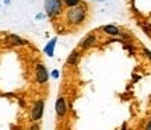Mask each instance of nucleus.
Returning <instances> with one entry per match:
<instances>
[{"label": "nucleus", "mask_w": 151, "mask_h": 130, "mask_svg": "<svg viewBox=\"0 0 151 130\" xmlns=\"http://www.w3.org/2000/svg\"><path fill=\"white\" fill-rule=\"evenodd\" d=\"M87 6L80 3L78 6L69 7L65 13V21L69 27H81L87 20Z\"/></svg>", "instance_id": "1"}, {"label": "nucleus", "mask_w": 151, "mask_h": 130, "mask_svg": "<svg viewBox=\"0 0 151 130\" xmlns=\"http://www.w3.org/2000/svg\"><path fill=\"white\" fill-rule=\"evenodd\" d=\"M43 10H45V14L49 18L55 20V18H59L63 14L65 3H63V0H45L43 1Z\"/></svg>", "instance_id": "2"}, {"label": "nucleus", "mask_w": 151, "mask_h": 130, "mask_svg": "<svg viewBox=\"0 0 151 130\" xmlns=\"http://www.w3.org/2000/svg\"><path fill=\"white\" fill-rule=\"evenodd\" d=\"M55 111H56V116H58L59 119L66 118V115L69 112V103H67L66 97L59 95V98H58L56 102H55Z\"/></svg>", "instance_id": "3"}, {"label": "nucleus", "mask_w": 151, "mask_h": 130, "mask_svg": "<svg viewBox=\"0 0 151 130\" xmlns=\"http://www.w3.org/2000/svg\"><path fill=\"white\" fill-rule=\"evenodd\" d=\"M43 111H45V101L43 99L35 101L32 103V108H31V120L39 122L43 116Z\"/></svg>", "instance_id": "4"}, {"label": "nucleus", "mask_w": 151, "mask_h": 130, "mask_svg": "<svg viewBox=\"0 0 151 130\" xmlns=\"http://www.w3.org/2000/svg\"><path fill=\"white\" fill-rule=\"evenodd\" d=\"M35 80L38 84H46L49 80V73L42 63H37L35 67Z\"/></svg>", "instance_id": "5"}, {"label": "nucleus", "mask_w": 151, "mask_h": 130, "mask_svg": "<svg viewBox=\"0 0 151 130\" xmlns=\"http://www.w3.org/2000/svg\"><path fill=\"white\" fill-rule=\"evenodd\" d=\"M95 42H97V37H95V34H88V35H86L84 38L81 39V42H80V50H86V49L91 48V46Z\"/></svg>", "instance_id": "6"}, {"label": "nucleus", "mask_w": 151, "mask_h": 130, "mask_svg": "<svg viewBox=\"0 0 151 130\" xmlns=\"http://www.w3.org/2000/svg\"><path fill=\"white\" fill-rule=\"evenodd\" d=\"M56 43H58V37H53V38L48 41V43L43 46V53L46 55L48 57H53L55 55V49H56Z\"/></svg>", "instance_id": "7"}, {"label": "nucleus", "mask_w": 151, "mask_h": 130, "mask_svg": "<svg viewBox=\"0 0 151 130\" xmlns=\"http://www.w3.org/2000/svg\"><path fill=\"white\" fill-rule=\"evenodd\" d=\"M80 59H81L80 49H74V50H73V52L69 55V57H67V60H66V65L70 66V67H74V66L78 65Z\"/></svg>", "instance_id": "8"}, {"label": "nucleus", "mask_w": 151, "mask_h": 130, "mask_svg": "<svg viewBox=\"0 0 151 130\" xmlns=\"http://www.w3.org/2000/svg\"><path fill=\"white\" fill-rule=\"evenodd\" d=\"M6 41H7L9 43H11V45H17V46L28 45V41H25V39L20 38V37H17V35H9V37L6 38Z\"/></svg>", "instance_id": "9"}, {"label": "nucleus", "mask_w": 151, "mask_h": 130, "mask_svg": "<svg viewBox=\"0 0 151 130\" xmlns=\"http://www.w3.org/2000/svg\"><path fill=\"white\" fill-rule=\"evenodd\" d=\"M101 29H102L105 34H108V35H119V32H120L119 28L115 27V25H104Z\"/></svg>", "instance_id": "10"}, {"label": "nucleus", "mask_w": 151, "mask_h": 130, "mask_svg": "<svg viewBox=\"0 0 151 130\" xmlns=\"http://www.w3.org/2000/svg\"><path fill=\"white\" fill-rule=\"evenodd\" d=\"M65 3V7H74V6H78L81 3V0H63Z\"/></svg>", "instance_id": "11"}, {"label": "nucleus", "mask_w": 151, "mask_h": 130, "mask_svg": "<svg viewBox=\"0 0 151 130\" xmlns=\"http://www.w3.org/2000/svg\"><path fill=\"white\" fill-rule=\"evenodd\" d=\"M50 76L53 77V78H59V76H60V71H59V70H56V69H55V70L52 71V73H50Z\"/></svg>", "instance_id": "12"}, {"label": "nucleus", "mask_w": 151, "mask_h": 130, "mask_svg": "<svg viewBox=\"0 0 151 130\" xmlns=\"http://www.w3.org/2000/svg\"><path fill=\"white\" fill-rule=\"evenodd\" d=\"M143 52H144V55H146V56H148V57H150V59H151V52H150V50H148V49H147V48H144V49H143Z\"/></svg>", "instance_id": "13"}, {"label": "nucleus", "mask_w": 151, "mask_h": 130, "mask_svg": "<svg viewBox=\"0 0 151 130\" xmlns=\"http://www.w3.org/2000/svg\"><path fill=\"white\" fill-rule=\"evenodd\" d=\"M43 17H45V14H42V13H39V14H37V20H42Z\"/></svg>", "instance_id": "14"}, {"label": "nucleus", "mask_w": 151, "mask_h": 130, "mask_svg": "<svg viewBox=\"0 0 151 130\" xmlns=\"http://www.w3.org/2000/svg\"><path fill=\"white\" fill-rule=\"evenodd\" d=\"M146 127H147V129H151V120H150V122H148V123H147V126H146Z\"/></svg>", "instance_id": "15"}, {"label": "nucleus", "mask_w": 151, "mask_h": 130, "mask_svg": "<svg viewBox=\"0 0 151 130\" xmlns=\"http://www.w3.org/2000/svg\"><path fill=\"white\" fill-rule=\"evenodd\" d=\"M10 1H11V0H4V3H6V4H10Z\"/></svg>", "instance_id": "16"}, {"label": "nucleus", "mask_w": 151, "mask_h": 130, "mask_svg": "<svg viewBox=\"0 0 151 130\" xmlns=\"http://www.w3.org/2000/svg\"><path fill=\"white\" fill-rule=\"evenodd\" d=\"M97 1H104V0H97Z\"/></svg>", "instance_id": "17"}]
</instances>
